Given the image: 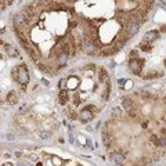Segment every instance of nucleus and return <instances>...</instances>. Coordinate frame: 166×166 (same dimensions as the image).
Listing matches in <instances>:
<instances>
[{"mask_svg": "<svg viewBox=\"0 0 166 166\" xmlns=\"http://www.w3.org/2000/svg\"><path fill=\"white\" fill-rule=\"evenodd\" d=\"M11 75H13V79L17 80L18 83H21L22 87H25L29 83V74H28V68L25 64H21L17 68H14Z\"/></svg>", "mask_w": 166, "mask_h": 166, "instance_id": "1", "label": "nucleus"}, {"mask_svg": "<svg viewBox=\"0 0 166 166\" xmlns=\"http://www.w3.org/2000/svg\"><path fill=\"white\" fill-rule=\"evenodd\" d=\"M143 67H144V60L143 58H130L129 60V69L133 72L134 75H140Z\"/></svg>", "mask_w": 166, "mask_h": 166, "instance_id": "2", "label": "nucleus"}, {"mask_svg": "<svg viewBox=\"0 0 166 166\" xmlns=\"http://www.w3.org/2000/svg\"><path fill=\"white\" fill-rule=\"evenodd\" d=\"M13 25L17 31H22L24 28H26L29 25V21L25 18L24 14H15V15L13 17Z\"/></svg>", "mask_w": 166, "mask_h": 166, "instance_id": "3", "label": "nucleus"}, {"mask_svg": "<svg viewBox=\"0 0 166 166\" xmlns=\"http://www.w3.org/2000/svg\"><path fill=\"white\" fill-rule=\"evenodd\" d=\"M93 116H94V114H93V107L91 105H87V107H85V108L80 111L79 120L82 122V123H87L89 120L93 119Z\"/></svg>", "mask_w": 166, "mask_h": 166, "instance_id": "4", "label": "nucleus"}, {"mask_svg": "<svg viewBox=\"0 0 166 166\" xmlns=\"http://www.w3.org/2000/svg\"><path fill=\"white\" fill-rule=\"evenodd\" d=\"M97 48H98V47L94 45V42H93L90 37L86 36V39H85V53H86V54H89V56L97 54V51H96Z\"/></svg>", "mask_w": 166, "mask_h": 166, "instance_id": "5", "label": "nucleus"}, {"mask_svg": "<svg viewBox=\"0 0 166 166\" xmlns=\"http://www.w3.org/2000/svg\"><path fill=\"white\" fill-rule=\"evenodd\" d=\"M123 31H125V33H126V37H128V40H129V39H131L133 36H136V35L139 33V31H140V24H134V22H133V24H130L129 26H126Z\"/></svg>", "mask_w": 166, "mask_h": 166, "instance_id": "6", "label": "nucleus"}, {"mask_svg": "<svg viewBox=\"0 0 166 166\" xmlns=\"http://www.w3.org/2000/svg\"><path fill=\"white\" fill-rule=\"evenodd\" d=\"M111 161L115 165H125L126 157L120 152V151H114V152H111Z\"/></svg>", "mask_w": 166, "mask_h": 166, "instance_id": "7", "label": "nucleus"}, {"mask_svg": "<svg viewBox=\"0 0 166 166\" xmlns=\"http://www.w3.org/2000/svg\"><path fill=\"white\" fill-rule=\"evenodd\" d=\"M24 48H25V51L33 58V60H39V58H40V51H39L37 48H36V46H33L32 43H31L29 46L24 47Z\"/></svg>", "mask_w": 166, "mask_h": 166, "instance_id": "8", "label": "nucleus"}, {"mask_svg": "<svg viewBox=\"0 0 166 166\" xmlns=\"http://www.w3.org/2000/svg\"><path fill=\"white\" fill-rule=\"evenodd\" d=\"M158 35H159V32H158V31H148V32L144 35V40H143V42L151 43V42L157 40V39H158Z\"/></svg>", "mask_w": 166, "mask_h": 166, "instance_id": "9", "label": "nucleus"}, {"mask_svg": "<svg viewBox=\"0 0 166 166\" xmlns=\"http://www.w3.org/2000/svg\"><path fill=\"white\" fill-rule=\"evenodd\" d=\"M68 58H69V54H68V53H61V54H58L56 57V61H57L58 67H64L67 64Z\"/></svg>", "mask_w": 166, "mask_h": 166, "instance_id": "10", "label": "nucleus"}, {"mask_svg": "<svg viewBox=\"0 0 166 166\" xmlns=\"http://www.w3.org/2000/svg\"><path fill=\"white\" fill-rule=\"evenodd\" d=\"M4 50H6L7 56L11 57V58H15V57L19 56V54H18V50H17L15 47H13L11 45H4Z\"/></svg>", "mask_w": 166, "mask_h": 166, "instance_id": "11", "label": "nucleus"}, {"mask_svg": "<svg viewBox=\"0 0 166 166\" xmlns=\"http://www.w3.org/2000/svg\"><path fill=\"white\" fill-rule=\"evenodd\" d=\"M122 107L129 112L131 109H134V102H133V100H131L130 97H126V98H123V101H122Z\"/></svg>", "mask_w": 166, "mask_h": 166, "instance_id": "12", "label": "nucleus"}, {"mask_svg": "<svg viewBox=\"0 0 166 166\" xmlns=\"http://www.w3.org/2000/svg\"><path fill=\"white\" fill-rule=\"evenodd\" d=\"M68 100H69V94H68V91L67 90H61L60 94H58V101H60V104L65 105L68 102Z\"/></svg>", "mask_w": 166, "mask_h": 166, "instance_id": "13", "label": "nucleus"}, {"mask_svg": "<svg viewBox=\"0 0 166 166\" xmlns=\"http://www.w3.org/2000/svg\"><path fill=\"white\" fill-rule=\"evenodd\" d=\"M98 78H100L101 83H105V85H108V83H109L108 75H107V72H105L104 68H98Z\"/></svg>", "mask_w": 166, "mask_h": 166, "instance_id": "14", "label": "nucleus"}, {"mask_svg": "<svg viewBox=\"0 0 166 166\" xmlns=\"http://www.w3.org/2000/svg\"><path fill=\"white\" fill-rule=\"evenodd\" d=\"M7 101H8L11 105H15V104H17V101H18L17 93H15V91H10V93H8V96H7Z\"/></svg>", "mask_w": 166, "mask_h": 166, "instance_id": "15", "label": "nucleus"}, {"mask_svg": "<svg viewBox=\"0 0 166 166\" xmlns=\"http://www.w3.org/2000/svg\"><path fill=\"white\" fill-rule=\"evenodd\" d=\"M139 47H140L141 51H145V53H148V51L152 50V46H151V43H147V42H141L140 45H139Z\"/></svg>", "mask_w": 166, "mask_h": 166, "instance_id": "16", "label": "nucleus"}, {"mask_svg": "<svg viewBox=\"0 0 166 166\" xmlns=\"http://www.w3.org/2000/svg\"><path fill=\"white\" fill-rule=\"evenodd\" d=\"M102 143H104L107 147H109L111 143H112V139H111V136L107 133V131H102Z\"/></svg>", "mask_w": 166, "mask_h": 166, "instance_id": "17", "label": "nucleus"}, {"mask_svg": "<svg viewBox=\"0 0 166 166\" xmlns=\"http://www.w3.org/2000/svg\"><path fill=\"white\" fill-rule=\"evenodd\" d=\"M50 137H51V133H50V131H46V130L39 131V139H42V140H48Z\"/></svg>", "mask_w": 166, "mask_h": 166, "instance_id": "18", "label": "nucleus"}, {"mask_svg": "<svg viewBox=\"0 0 166 166\" xmlns=\"http://www.w3.org/2000/svg\"><path fill=\"white\" fill-rule=\"evenodd\" d=\"M28 111H29V107H28V104H24V105H21V107H19L18 114H19V115H25V114H28Z\"/></svg>", "mask_w": 166, "mask_h": 166, "instance_id": "19", "label": "nucleus"}, {"mask_svg": "<svg viewBox=\"0 0 166 166\" xmlns=\"http://www.w3.org/2000/svg\"><path fill=\"white\" fill-rule=\"evenodd\" d=\"M112 116L114 118H122V109L120 108H112Z\"/></svg>", "mask_w": 166, "mask_h": 166, "instance_id": "20", "label": "nucleus"}, {"mask_svg": "<svg viewBox=\"0 0 166 166\" xmlns=\"http://www.w3.org/2000/svg\"><path fill=\"white\" fill-rule=\"evenodd\" d=\"M151 143L155 144L157 147H159V137H158V136H155V134H152V136H151Z\"/></svg>", "mask_w": 166, "mask_h": 166, "instance_id": "21", "label": "nucleus"}, {"mask_svg": "<svg viewBox=\"0 0 166 166\" xmlns=\"http://www.w3.org/2000/svg\"><path fill=\"white\" fill-rule=\"evenodd\" d=\"M130 58H139V50L133 48V50L130 51Z\"/></svg>", "mask_w": 166, "mask_h": 166, "instance_id": "22", "label": "nucleus"}, {"mask_svg": "<svg viewBox=\"0 0 166 166\" xmlns=\"http://www.w3.org/2000/svg\"><path fill=\"white\" fill-rule=\"evenodd\" d=\"M129 116L131 119H134V118H137V112H136L134 109H131V111H129Z\"/></svg>", "mask_w": 166, "mask_h": 166, "instance_id": "23", "label": "nucleus"}, {"mask_svg": "<svg viewBox=\"0 0 166 166\" xmlns=\"http://www.w3.org/2000/svg\"><path fill=\"white\" fill-rule=\"evenodd\" d=\"M79 116H78V114L76 112H71L69 114V119H72V120H75V119H78Z\"/></svg>", "mask_w": 166, "mask_h": 166, "instance_id": "24", "label": "nucleus"}, {"mask_svg": "<svg viewBox=\"0 0 166 166\" xmlns=\"http://www.w3.org/2000/svg\"><path fill=\"white\" fill-rule=\"evenodd\" d=\"M58 87H60V89H62V87H65V79H61L60 82H58Z\"/></svg>", "mask_w": 166, "mask_h": 166, "instance_id": "25", "label": "nucleus"}, {"mask_svg": "<svg viewBox=\"0 0 166 166\" xmlns=\"http://www.w3.org/2000/svg\"><path fill=\"white\" fill-rule=\"evenodd\" d=\"M6 139H7V140H10V141H13V140H14V134L7 133V134H6Z\"/></svg>", "mask_w": 166, "mask_h": 166, "instance_id": "26", "label": "nucleus"}, {"mask_svg": "<svg viewBox=\"0 0 166 166\" xmlns=\"http://www.w3.org/2000/svg\"><path fill=\"white\" fill-rule=\"evenodd\" d=\"M161 136H162L163 139H166V128H163V129H161Z\"/></svg>", "mask_w": 166, "mask_h": 166, "instance_id": "27", "label": "nucleus"}, {"mask_svg": "<svg viewBox=\"0 0 166 166\" xmlns=\"http://www.w3.org/2000/svg\"><path fill=\"white\" fill-rule=\"evenodd\" d=\"M74 101H75V104H79L80 98H79V96H78V94H75V96H74Z\"/></svg>", "mask_w": 166, "mask_h": 166, "instance_id": "28", "label": "nucleus"}, {"mask_svg": "<svg viewBox=\"0 0 166 166\" xmlns=\"http://www.w3.org/2000/svg\"><path fill=\"white\" fill-rule=\"evenodd\" d=\"M118 83H119V86H120V87H123V85L126 83V80H125V79H119V80H118Z\"/></svg>", "mask_w": 166, "mask_h": 166, "instance_id": "29", "label": "nucleus"}, {"mask_svg": "<svg viewBox=\"0 0 166 166\" xmlns=\"http://www.w3.org/2000/svg\"><path fill=\"white\" fill-rule=\"evenodd\" d=\"M69 143H75V137H74V136H69Z\"/></svg>", "mask_w": 166, "mask_h": 166, "instance_id": "30", "label": "nucleus"}, {"mask_svg": "<svg viewBox=\"0 0 166 166\" xmlns=\"http://www.w3.org/2000/svg\"><path fill=\"white\" fill-rule=\"evenodd\" d=\"M86 69H96V67H93V65H89V67H86Z\"/></svg>", "mask_w": 166, "mask_h": 166, "instance_id": "31", "label": "nucleus"}, {"mask_svg": "<svg viewBox=\"0 0 166 166\" xmlns=\"http://www.w3.org/2000/svg\"><path fill=\"white\" fill-rule=\"evenodd\" d=\"M161 31H162V32H166V25H165V26H162V28H161Z\"/></svg>", "mask_w": 166, "mask_h": 166, "instance_id": "32", "label": "nucleus"}, {"mask_svg": "<svg viewBox=\"0 0 166 166\" xmlns=\"http://www.w3.org/2000/svg\"><path fill=\"white\" fill-rule=\"evenodd\" d=\"M4 166H13L11 163H6V165H4Z\"/></svg>", "mask_w": 166, "mask_h": 166, "instance_id": "33", "label": "nucleus"}, {"mask_svg": "<svg viewBox=\"0 0 166 166\" xmlns=\"http://www.w3.org/2000/svg\"><path fill=\"white\" fill-rule=\"evenodd\" d=\"M163 64H165V67H166V58H165V60H163Z\"/></svg>", "mask_w": 166, "mask_h": 166, "instance_id": "34", "label": "nucleus"}]
</instances>
